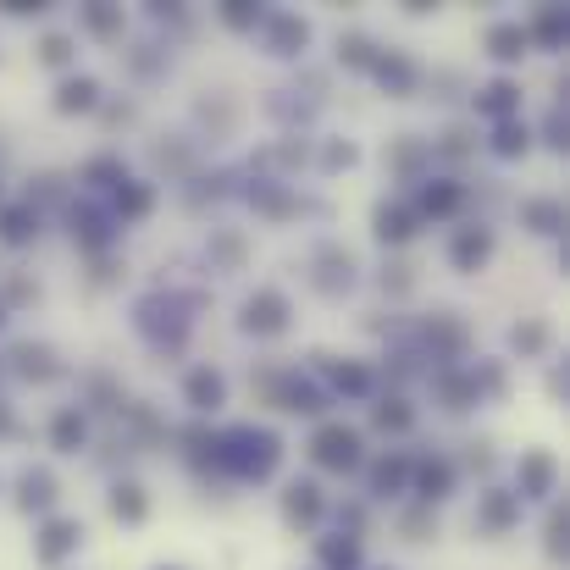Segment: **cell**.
Instances as JSON below:
<instances>
[{
	"label": "cell",
	"instance_id": "11",
	"mask_svg": "<svg viewBox=\"0 0 570 570\" xmlns=\"http://www.w3.org/2000/svg\"><path fill=\"white\" fill-rule=\"evenodd\" d=\"M189 404L194 410H216V404H222V377H216V371H194L189 377Z\"/></svg>",
	"mask_w": 570,
	"mask_h": 570
},
{
	"label": "cell",
	"instance_id": "14",
	"mask_svg": "<svg viewBox=\"0 0 570 570\" xmlns=\"http://www.w3.org/2000/svg\"><path fill=\"white\" fill-rule=\"evenodd\" d=\"M416 227H410V216L393 211V205H377V238L382 244H399V238H410Z\"/></svg>",
	"mask_w": 570,
	"mask_h": 570
},
{
	"label": "cell",
	"instance_id": "26",
	"mask_svg": "<svg viewBox=\"0 0 570 570\" xmlns=\"http://www.w3.org/2000/svg\"><path fill=\"white\" fill-rule=\"evenodd\" d=\"M404 471H410V465H404V460H382L377 471H371V482H377V493H388V487H399V482H404Z\"/></svg>",
	"mask_w": 570,
	"mask_h": 570
},
{
	"label": "cell",
	"instance_id": "21",
	"mask_svg": "<svg viewBox=\"0 0 570 570\" xmlns=\"http://www.w3.org/2000/svg\"><path fill=\"white\" fill-rule=\"evenodd\" d=\"M117 205H122V216H144V211H150V189H144V183H122Z\"/></svg>",
	"mask_w": 570,
	"mask_h": 570
},
{
	"label": "cell",
	"instance_id": "12",
	"mask_svg": "<svg viewBox=\"0 0 570 570\" xmlns=\"http://www.w3.org/2000/svg\"><path fill=\"white\" fill-rule=\"evenodd\" d=\"M34 233H39V216H34V211H23V205L0 216V238H6V244H28Z\"/></svg>",
	"mask_w": 570,
	"mask_h": 570
},
{
	"label": "cell",
	"instance_id": "13",
	"mask_svg": "<svg viewBox=\"0 0 570 570\" xmlns=\"http://www.w3.org/2000/svg\"><path fill=\"white\" fill-rule=\"evenodd\" d=\"M521 216L537 227V233H559V227H565V211H559L554 200H526V205H521Z\"/></svg>",
	"mask_w": 570,
	"mask_h": 570
},
{
	"label": "cell",
	"instance_id": "1",
	"mask_svg": "<svg viewBox=\"0 0 570 570\" xmlns=\"http://www.w3.org/2000/svg\"><path fill=\"white\" fill-rule=\"evenodd\" d=\"M222 460L233 465V471H244V476H266L277 465V438L272 432H227V449H222Z\"/></svg>",
	"mask_w": 570,
	"mask_h": 570
},
{
	"label": "cell",
	"instance_id": "23",
	"mask_svg": "<svg viewBox=\"0 0 570 570\" xmlns=\"http://www.w3.org/2000/svg\"><path fill=\"white\" fill-rule=\"evenodd\" d=\"M371 67H377V78L382 84H393L404 95V89H410V67H404V61H393V56H382V61H371Z\"/></svg>",
	"mask_w": 570,
	"mask_h": 570
},
{
	"label": "cell",
	"instance_id": "5",
	"mask_svg": "<svg viewBox=\"0 0 570 570\" xmlns=\"http://www.w3.org/2000/svg\"><path fill=\"white\" fill-rule=\"evenodd\" d=\"M487 250H493L487 227H465V233L454 238V266H460V272H476V266L487 261Z\"/></svg>",
	"mask_w": 570,
	"mask_h": 570
},
{
	"label": "cell",
	"instance_id": "3",
	"mask_svg": "<svg viewBox=\"0 0 570 570\" xmlns=\"http://www.w3.org/2000/svg\"><path fill=\"white\" fill-rule=\"evenodd\" d=\"M244 327H250V333H283L288 327V299L277 294V288H261V294L244 305Z\"/></svg>",
	"mask_w": 570,
	"mask_h": 570
},
{
	"label": "cell",
	"instance_id": "9",
	"mask_svg": "<svg viewBox=\"0 0 570 570\" xmlns=\"http://www.w3.org/2000/svg\"><path fill=\"white\" fill-rule=\"evenodd\" d=\"M305 39H310V28L299 23V17H272V50L277 56H294Z\"/></svg>",
	"mask_w": 570,
	"mask_h": 570
},
{
	"label": "cell",
	"instance_id": "31",
	"mask_svg": "<svg viewBox=\"0 0 570 570\" xmlns=\"http://www.w3.org/2000/svg\"><path fill=\"white\" fill-rule=\"evenodd\" d=\"M321 559H327L333 570H355V543H327V548H321Z\"/></svg>",
	"mask_w": 570,
	"mask_h": 570
},
{
	"label": "cell",
	"instance_id": "10",
	"mask_svg": "<svg viewBox=\"0 0 570 570\" xmlns=\"http://www.w3.org/2000/svg\"><path fill=\"white\" fill-rule=\"evenodd\" d=\"M95 95H100L95 78H72V84H61L56 111H67V117H72V111H89V106H95Z\"/></svg>",
	"mask_w": 570,
	"mask_h": 570
},
{
	"label": "cell",
	"instance_id": "33",
	"mask_svg": "<svg viewBox=\"0 0 570 570\" xmlns=\"http://www.w3.org/2000/svg\"><path fill=\"white\" fill-rule=\"evenodd\" d=\"M543 327H537V321H532V327H515V349H526V355H532V349H543Z\"/></svg>",
	"mask_w": 570,
	"mask_h": 570
},
{
	"label": "cell",
	"instance_id": "35",
	"mask_svg": "<svg viewBox=\"0 0 570 570\" xmlns=\"http://www.w3.org/2000/svg\"><path fill=\"white\" fill-rule=\"evenodd\" d=\"M548 548H554V554L565 548V510H554V515H548Z\"/></svg>",
	"mask_w": 570,
	"mask_h": 570
},
{
	"label": "cell",
	"instance_id": "7",
	"mask_svg": "<svg viewBox=\"0 0 570 570\" xmlns=\"http://www.w3.org/2000/svg\"><path fill=\"white\" fill-rule=\"evenodd\" d=\"M515 515H521V499H515V493H487L482 499V526H493V532H504Z\"/></svg>",
	"mask_w": 570,
	"mask_h": 570
},
{
	"label": "cell",
	"instance_id": "2",
	"mask_svg": "<svg viewBox=\"0 0 570 570\" xmlns=\"http://www.w3.org/2000/svg\"><path fill=\"white\" fill-rule=\"evenodd\" d=\"M310 454H316V465H327V471H349V465L360 460V438L349 427H321L316 438H310Z\"/></svg>",
	"mask_w": 570,
	"mask_h": 570
},
{
	"label": "cell",
	"instance_id": "28",
	"mask_svg": "<svg viewBox=\"0 0 570 570\" xmlns=\"http://www.w3.org/2000/svg\"><path fill=\"white\" fill-rule=\"evenodd\" d=\"M39 56H45V61H50V67H67V61H72V39H61V34H50V39H45V45H39Z\"/></svg>",
	"mask_w": 570,
	"mask_h": 570
},
{
	"label": "cell",
	"instance_id": "29",
	"mask_svg": "<svg viewBox=\"0 0 570 570\" xmlns=\"http://www.w3.org/2000/svg\"><path fill=\"white\" fill-rule=\"evenodd\" d=\"M333 382H338L344 393H366V388H371V377H366L360 366H338V371H333Z\"/></svg>",
	"mask_w": 570,
	"mask_h": 570
},
{
	"label": "cell",
	"instance_id": "8",
	"mask_svg": "<svg viewBox=\"0 0 570 570\" xmlns=\"http://www.w3.org/2000/svg\"><path fill=\"white\" fill-rule=\"evenodd\" d=\"M526 28H510V23H499L493 28V34H487V50H493V56L499 61H515V56H526Z\"/></svg>",
	"mask_w": 570,
	"mask_h": 570
},
{
	"label": "cell",
	"instance_id": "24",
	"mask_svg": "<svg viewBox=\"0 0 570 570\" xmlns=\"http://www.w3.org/2000/svg\"><path fill=\"white\" fill-rule=\"evenodd\" d=\"M84 23L95 28V34H106V39H117V34H122V17H117V12H106V6H89Z\"/></svg>",
	"mask_w": 570,
	"mask_h": 570
},
{
	"label": "cell",
	"instance_id": "19",
	"mask_svg": "<svg viewBox=\"0 0 570 570\" xmlns=\"http://www.w3.org/2000/svg\"><path fill=\"white\" fill-rule=\"evenodd\" d=\"M416 482H421V499H443V493H449V465H421L416 471Z\"/></svg>",
	"mask_w": 570,
	"mask_h": 570
},
{
	"label": "cell",
	"instance_id": "34",
	"mask_svg": "<svg viewBox=\"0 0 570 570\" xmlns=\"http://www.w3.org/2000/svg\"><path fill=\"white\" fill-rule=\"evenodd\" d=\"M526 139H532V133H526V128H499V150H504V155L526 150Z\"/></svg>",
	"mask_w": 570,
	"mask_h": 570
},
{
	"label": "cell",
	"instance_id": "30",
	"mask_svg": "<svg viewBox=\"0 0 570 570\" xmlns=\"http://www.w3.org/2000/svg\"><path fill=\"white\" fill-rule=\"evenodd\" d=\"M537 39H543V45H559V39H565V17L543 12V17H537Z\"/></svg>",
	"mask_w": 570,
	"mask_h": 570
},
{
	"label": "cell",
	"instance_id": "18",
	"mask_svg": "<svg viewBox=\"0 0 570 570\" xmlns=\"http://www.w3.org/2000/svg\"><path fill=\"white\" fill-rule=\"evenodd\" d=\"M111 515H122V521H144V493L133 482H122L117 493H111Z\"/></svg>",
	"mask_w": 570,
	"mask_h": 570
},
{
	"label": "cell",
	"instance_id": "22",
	"mask_svg": "<svg viewBox=\"0 0 570 570\" xmlns=\"http://www.w3.org/2000/svg\"><path fill=\"white\" fill-rule=\"evenodd\" d=\"M454 205H460V189H427L421 194V211L427 216H449Z\"/></svg>",
	"mask_w": 570,
	"mask_h": 570
},
{
	"label": "cell",
	"instance_id": "4",
	"mask_svg": "<svg viewBox=\"0 0 570 570\" xmlns=\"http://www.w3.org/2000/svg\"><path fill=\"white\" fill-rule=\"evenodd\" d=\"M78 521H50L45 526V537H39V559H45V565H56L61 554H72V548H78Z\"/></svg>",
	"mask_w": 570,
	"mask_h": 570
},
{
	"label": "cell",
	"instance_id": "32",
	"mask_svg": "<svg viewBox=\"0 0 570 570\" xmlns=\"http://www.w3.org/2000/svg\"><path fill=\"white\" fill-rule=\"evenodd\" d=\"M222 23H233V28H250V23H261V12H255V6H222Z\"/></svg>",
	"mask_w": 570,
	"mask_h": 570
},
{
	"label": "cell",
	"instance_id": "17",
	"mask_svg": "<svg viewBox=\"0 0 570 570\" xmlns=\"http://www.w3.org/2000/svg\"><path fill=\"white\" fill-rule=\"evenodd\" d=\"M50 499H56V482H50L45 471H28V476H23V510H34V504L45 510Z\"/></svg>",
	"mask_w": 570,
	"mask_h": 570
},
{
	"label": "cell",
	"instance_id": "25",
	"mask_svg": "<svg viewBox=\"0 0 570 570\" xmlns=\"http://www.w3.org/2000/svg\"><path fill=\"white\" fill-rule=\"evenodd\" d=\"M482 111H493V117H504V111H515V84H493L482 95Z\"/></svg>",
	"mask_w": 570,
	"mask_h": 570
},
{
	"label": "cell",
	"instance_id": "16",
	"mask_svg": "<svg viewBox=\"0 0 570 570\" xmlns=\"http://www.w3.org/2000/svg\"><path fill=\"white\" fill-rule=\"evenodd\" d=\"M50 438H56V449H78V443H84V416H78V410H61L56 416V427H50Z\"/></svg>",
	"mask_w": 570,
	"mask_h": 570
},
{
	"label": "cell",
	"instance_id": "15",
	"mask_svg": "<svg viewBox=\"0 0 570 570\" xmlns=\"http://www.w3.org/2000/svg\"><path fill=\"white\" fill-rule=\"evenodd\" d=\"M316 510H321V499H316V487L310 482H299V487H288V521H316Z\"/></svg>",
	"mask_w": 570,
	"mask_h": 570
},
{
	"label": "cell",
	"instance_id": "27",
	"mask_svg": "<svg viewBox=\"0 0 570 570\" xmlns=\"http://www.w3.org/2000/svg\"><path fill=\"white\" fill-rule=\"evenodd\" d=\"M377 427H388V432H404V427H410V410H404L399 399H393V404H377Z\"/></svg>",
	"mask_w": 570,
	"mask_h": 570
},
{
	"label": "cell",
	"instance_id": "20",
	"mask_svg": "<svg viewBox=\"0 0 570 570\" xmlns=\"http://www.w3.org/2000/svg\"><path fill=\"white\" fill-rule=\"evenodd\" d=\"M17 360H23V377H56V366H50V349L23 344V349H17Z\"/></svg>",
	"mask_w": 570,
	"mask_h": 570
},
{
	"label": "cell",
	"instance_id": "6",
	"mask_svg": "<svg viewBox=\"0 0 570 570\" xmlns=\"http://www.w3.org/2000/svg\"><path fill=\"white\" fill-rule=\"evenodd\" d=\"M521 493H526V499L554 493V460H548V454H526V460H521Z\"/></svg>",
	"mask_w": 570,
	"mask_h": 570
}]
</instances>
